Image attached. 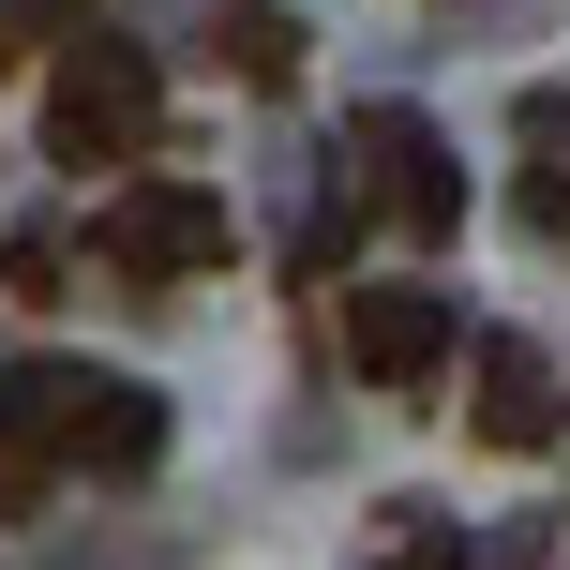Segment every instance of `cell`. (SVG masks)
I'll list each match as a JSON object with an SVG mask.
<instances>
[{
    "label": "cell",
    "mask_w": 570,
    "mask_h": 570,
    "mask_svg": "<svg viewBox=\"0 0 570 570\" xmlns=\"http://www.w3.org/2000/svg\"><path fill=\"white\" fill-rule=\"evenodd\" d=\"M226 60H240V76H256V90H271V76H285V60H301V30H285V16H226Z\"/></svg>",
    "instance_id": "9"
},
{
    "label": "cell",
    "mask_w": 570,
    "mask_h": 570,
    "mask_svg": "<svg viewBox=\"0 0 570 570\" xmlns=\"http://www.w3.org/2000/svg\"><path fill=\"white\" fill-rule=\"evenodd\" d=\"M481 435H495V451H541V435H556V375H541L525 331L481 345Z\"/></svg>",
    "instance_id": "6"
},
{
    "label": "cell",
    "mask_w": 570,
    "mask_h": 570,
    "mask_svg": "<svg viewBox=\"0 0 570 570\" xmlns=\"http://www.w3.org/2000/svg\"><path fill=\"white\" fill-rule=\"evenodd\" d=\"M90 256H106V271H136V285L226 271V196H196V180H136V196H106Z\"/></svg>",
    "instance_id": "3"
},
{
    "label": "cell",
    "mask_w": 570,
    "mask_h": 570,
    "mask_svg": "<svg viewBox=\"0 0 570 570\" xmlns=\"http://www.w3.org/2000/svg\"><path fill=\"white\" fill-rule=\"evenodd\" d=\"M16 60H30V30H16V16H0V76H16Z\"/></svg>",
    "instance_id": "10"
},
{
    "label": "cell",
    "mask_w": 570,
    "mask_h": 570,
    "mask_svg": "<svg viewBox=\"0 0 570 570\" xmlns=\"http://www.w3.org/2000/svg\"><path fill=\"white\" fill-rule=\"evenodd\" d=\"M361 196L391 210L405 240H451V226H465L451 150H435V120H405V106H375V120H361Z\"/></svg>",
    "instance_id": "4"
},
{
    "label": "cell",
    "mask_w": 570,
    "mask_h": 570,
    "mask_svg": "<svg viewBox=\"0 0 570 570\" xmlns=\"http://www.w3.org/2000/svg\"><path fill=\"white\" fill-rule=\"evenodd\" d=\"M345 361H361L375 391L435 375L451 361V285H345Z\"/></svg>",
    "instance_id": "5"
},
{
    "label": "cell",
    "mask_w": 570,
    "mask_h": 570,
    "mask_svg": "<svg viewBox=\"0 0 570 570\" xmlns=\"http://www.w3.org/2000/svg\"><path fill=\"white\" fill-rule=\"evenodd\" d=\"M46 481H60V465H46V435H30L16 405H0V511L30 525V511H46Z\"/></svg>",
    "instance_id": "8"
},
{
    "label": "cell",
    "mask_w": 570,
    "mask_h": 570,
    "mask_svg": "<svg viewBox=\"0 0 570 570\" xmlns=\"http://www.w3.org/2000/svg\"><path fill=\"white\" fill-rule=\"evenodd\" d=\"M60 285H76V240H60V226H16V240H0V301H60Z\"/></svg>",
    "instance_id": "7"
},
{
    "label": "cell",
    "mask_w": 570,
    "mask_h": 570,
    "mask_svg": "<svg viewBox=\"0 0 570 570\" xmlns=\"http://www.w3.org/2000/svg\"><path fill=\"white\" fill-rule=\"evenodd\" d=\"M0 405L46 435V465H90V481H136V465L166 451V405H150L136 375H90V361H30V375H0Z\"/></svg>",
    "instance_id": "1"
},
{
    "label": "cell",
    "mask_w": 570,
    "mask_h": 570,
    "mask_svg": "<svg viewBox=\"0 0 570 570\" xmlns=\"http://www.w3.org/2000/svg\"><path fill=\"white\" fill-rule=\"evenodd\" d=\"M150 136H166V76H150V46H106V30H90V46L46 76V150H60V166H136Z\"/></svg>",
    "instance_id": "2"
}]
</instances>
